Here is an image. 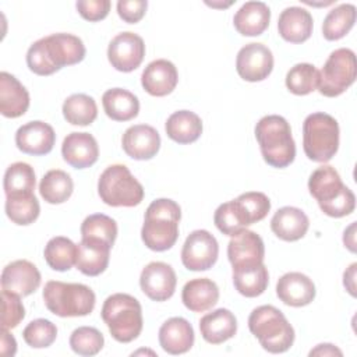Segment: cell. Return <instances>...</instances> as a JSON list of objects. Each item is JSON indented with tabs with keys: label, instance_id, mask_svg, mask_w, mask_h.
Returning <instances> with one entry per match:
<instances>
[{
	"label": "cell",
	"instance_id": "1",
	"mask_svg": "<svg viewBox=\"0 0 357 357\" xmlns=\"http://www.w3.org/2000/svg\"><path fill=\"white\" fill-rule=\"evenodd\" d=\"M84 42L71 33H52L33 42L26 52V64L36 75H52L64 66H73L85 57Z\"/></svg>",
	"mask_w": 357,
	"mask_h": 357
},
{
	"label": "cell",
	"instance_id": "2",
	"mask_svg": "<svg viewBox=\"0 0 357 357\" xmlns=\"http://www.w3.org/2000/svg\"><path fill=\"white\" fill-rule=\"evenodd\" d=\"M181 209L178 204L169 198L155 199L145 212L141 238L152 251L170 250L178 238V223Z\"/></svg>",
	"mask_w": 357,
	"mask_h": 357
},
{
	"label": "cell",
	"instance_id": "3",
	"mask_svg": "<svg viewBox=\"0 0 357 357\" xmlns=\"http://www.w3.org/2000/svg\"><path fill=\"white\" fill-rule=\"evenodd\" d=\"M308 190L321 211L331 218L347 216L356 208L353 191L343 184L339 173L329 165H322L311 173Z\"/></svg>",
	"mask_w": 357,
	"mask_h": 357
},
{
	"label": "cell",
	"instance_id": "4",
	"mask_svg": "<svg viewBox=\"0 0 357 357\" xmlns=\"http://www.w3.org/2000/svg\"><path fill=\"white\" fill-rule=\"evenodd\" d=\"M255 138L264 160L278 169L289 166L296 158V144L287 120L278 114L264 116L255 126Z\"/></svg>",
	"mask_w": 357,
	"mask_h": 357
},
{
	"label": "cell",
	"instance_id": "5",
	"mask_svg": "<svg viewBox=\"0 0 357 357\" xmlns=\"http://www.w3.org/2000/svg\"><path fill=\"white\" fill-rule=\"evenodd\" d=\"M250 332L264 350L278 354L287 351L294 343V329L284 314L273 305H259L248 317Z\"/></svg>",
	"mask_w": 357,
	"mask_h": 357
},
{
	"label": "cell",
	"instance_id": "6",
	"mask_svg": "<svg viewBox=\"0 0 357 357\" xmlns=\"http://www.w3.org/2000/svg\"><path fill=\"white\" fill-rule=\"evenodd\" d=\"M110 335L120 343H130L142 331V308L139 301L126 293L109 296L100 311Z\"/></svg>",
	"mask_w": 357,
	"mask_h": 357
},
{
	"label": "cell",
	"instance_id": "7",
	"mask_svg": "<svg viewBox=\"0 0 357 357\" xmlns=\"http://www.w3.org/2000/svg\"><path fill=\"white\" fill-rule=\"evenodd\" d=\"M46 308L61 318L85 317L95 308V293L82 283H64L49 280L43 287Z\"/></svg>",
	"mask_w": 357,
	"mask_h": 357
},
{
	"label": "cell",
	"instance_id": "8",
	"mask_svg": "<svg viewBox=\"0 0 357 357\" xmlns=\"http://www.w3.org/2000/svg\"><path fill=\"white\" fill-rule=\"evenodd\" d=\"M339 148V124L328 113L317 112L303 123V149L312 162H329Z\"/></svg>",
	"mask_w": 357,
	"mask_h": 357
},
{
	"label": "cell",
	"instance_id": "9",
	"mask_svg": "<svg viewBox=\"0 0 357 357\" xmlns=\"http://www.w3.org/2000/svg\"><path fill=\"white\" fill-rule=\"evenodd\" d=\"M98 194L106 205L131 208L142 202L144 187L127 166L112 165L99 177Z\"/></svg>",
	"mask_w": 357,
	"mask_h": 357
},
{
	"label": "cell",
	"instance_id": "10",
	"mask_svg": "<svg viewBox=\"0 0 357 357\" xmlns=\"http://www.w3.org/2000/svg\"><path fill=\"white\" fill-rule=\"evenodd\" d=\"M357 75L356 54L351 49L340 47L333 50L319 71L318 91L326 98L342 95Z\"/></svg>",
	"mask_w": 357,
	"mask_h": 357
},
{
	"label": "cell",
	"instance_id": "11",
	"mask_svg": "<svg viewBox=\"0 0 357 357\" xmlns=\"http://www.w3.org/2000/svg\"><path fill=\"white\" fill-rule=\"evenodd\" d=\"M219 244L208 230H194L181 248V262L188 271H208L218 261Z\"/></svg>",
	"mask_w": 357,
	"mask_h": 357
},
{
	"label": "cell",
	"instance_id": "12",
	"mask_svg": "<svg viewBox=\"0 0 357 357\" xmlns=\"http://www.w3.org/2000/svg\"><path fill=\"white\" fill-rule=\"evenodd\" d=\"M145 56V43L134 32L116 35L107 47V59L117 71L130 73L139 67Z\"/></svg>",
	"mask_w": 357,
	"mask_h": 357
},
{
	"label": "cell",
	"instance_id": "13",
	"mask_svg": "<svg viewBox=\"0 0 357 357\" xmlns=\"http://www.w3.org/2000/svg\"><path fill=\"white\" fill-rule=\"evenodd\" d=\"M236 70L244 81H262L273 70V54L264 43H248L237 53Z\"/></svg>",
	"mask_w": 357,
	"mask_h": 357
},
{
	"label": "cell",
	"instance_id": "14",
	"mask_svg": "<svg viewBox=\"0 0 357 357\" xmlns=\"http://www.w3.org/2000/svg\"><path fill=\"white\" fill-rule=\"evenodd\" d=\"M177 278L174 269L160 261L149 262L141 272V290L153 301L169 300L176 290Z\"/></svg>",
	"mask_w": 357,
	"mask_h": 357
},
{
	"label": "cell",
	"instance_id": "15",
	"mask_svg": "<svg viewBox=\"0 0 357 357\" xmlns=\"http://www.w3.org/2000/svg\"><path fill=\"white\" fill-rule=\"evenodd\" d=\"M40 284V272L38 268L26 261L17 259L3 268L1 272V289L25 297L32 294Z\"/></svg>",
	"mask_w": 357,
	"mask_h": 357
},
{
	"label": "cell",
	"instance_id": "16",
	"mask_svg": "<svg viewBox=\"0 0 357 357\" xmlns=\"http://www.w3.org/2000/svg\"><path fill=\"white\" fill-rule=\"evenodd\" d=\"M123 151L135 160L152 159L160 148L159 132L148 124L128 127L121 138Z\"/></svg>",
	"mask_w": 357,
	"mask_h": 357
},
{
	"label": "cell",
	"instance_id": "17",
	"mask_svg": "<svg viewBox=\"0 0 357 357\" xmlns=\"http://www.w3.org/2000/svg\"><path fill=\"white\" fill-rule=\"evenodd\" d=\"M56 134L50 124L35 120L21 126L15 132V145L28 155H47L54 145Z\"/></svg>",
	"mask_w": 357,
	"mask_h": 357
},
{
	"label": "cell",
	"instance_id": "18",
	"mask_svg": "<svg viewBox=\"0 0 357 357\" xmlns=\"http://www.w3.org/2000/svg\"><path fill=\"white\" fill-rule=\"evenodd\" d=\"M265 257L262 238L251 230L243 229L231 236L227 245V258L233 268L261 264Z\"/></svg>",
	"mask_w": 357,
	"mask_h": 357
},
{
	"label": "cell",
	"instance_id": "19",
	"mask_svg": "<svg viewBox=\"0 0 357 357\" xmlns=\"http://www.w3.org/2000/svg\"><path fill=\"white\" fill-rule=\"evenodd\" d=\"M276 294L286 305L304 307L315 298V284L301 272H287L278 280Z\"/></svg>",
	"mask_w": 357,
	"mask_h": 357
},
{
	"label": "cell",
	"instance_id": "20",
	"mask_svg": "<svg viewBox=\"0 0 357 357\" xmlns=\"http://www.w3.org/2000/svg\"><path fill=\"white\" fill-rule=\"evenodd\" d=\"M177 82V68L166 59L151 61L141 75L142 88L152 96H166L172 93Z\"/></svg>",
	"mask_w": 357,
	"mask_h": 357
},
{
	"label": "cell",
	"instance_id": "21",
	"mask_svg": "<svg viewBox=\"0 0 357 357\" xmlns=\"http://www.w3.org/2000/svg\"><path fill=\"white\" fill-rule=\"evenodd\" d=\"M63 159L75 169L92 166L99 156V146L89 132H71L61 145Z\"/></svg>",
	"mask_w": 357,
	"mask_h": 357
},
{
	"label": "cell",
	"instance_id": "22",
	"mask_svg": "<svg viewBox=\"0 0 357 357\" xmlns=\"http://www.w3.org/2000/svg\"><path fill=\"white\" fill-rule=\"evenodd\" d=\"M112 245L99 238H81L77 244V269L86 276L103 273L109 265Z\"/></svg>",
	"mask_w": 357,
	"mask_h": 357
},
{
	"label": "cell",
	"instance_id": "23",
	"mask_svg": "<svg viewBox=\"0 0 357 357\" xmlns=\"http://www.w3.org/2000/svg\"><path fill=\"white\" fill-rule=\"evenodd\" d=\"M159 344L169 354L187 353L194 344V329L181 317L169 318L159 329Z\"/></svg>",
	"mask_w": 357,
	"mask_h": 357
},
{
	"label": "cell",
	"instance_id": "24",
	"mask_svg": "<svg viewBox=\"0 0 357 357\" xmlns=\"http://www.w3.org/2000/svg\"><path fill=\"white\" fill-rule=\"evenodd\" d=\"M312 15L303 7L284 8L278 20L279 35L290 43H303L312 33Z\"/></svg>",
	"mask_w": 357,
	"mask_h": 357
},
{
	"label": "cell",
	"instance_id": "25",
	"mask_svg": "<svg viewBox=\"0 0 357 357\" xmlns=\"http://www.w3.org/2000/svg\"><path fill=\"white\" fill-rule=\"evenodd\" d=\"M29 107V93L10 73H0V112L4 117L17 119Z\"/></svg>",
	"mask_w": 357,
	"mask_h": 357
},
{
	"label": "cell",
	"instance_id": "26",
	"mask_svg": "<svg viewBox=\"0 0 357 357\" xmlns=\"http://www.w3.org/2000/svg\"><path fill=\"white\" fill-rule=\"evenodd\" d=\"M310 227L308 216L296 206H283L275 212L271 219V229L284 241H297L303 238Z\"/></svg>",
	"mask_w": 357,
	"mask_h": 357
},
{
	"label": "cell",
	"instance_id": "27",
	"mask_svg": "<svg viewBox=\"0 0 357 357\" xmlns=\"http://www.w3.org/2000/svg\"><path fill=\"white\" fill-rule=\"evenodd\" d=\"M199 331L205 342L211 344H220L236 335L237 319L231 311L218 308L201 318Z\"/></svg>",
	"mask_w": 357,
	"mask_h": 357
},
{
	"label": "cell",
	"instance_id": "28",
	"mask_svg": "<svg viewBox=\"0 0 357 357\" xmlns=\"http://www.w3.org/2000/svg\"><path fill=\"white\" fill-rule=\"evenodd\" d=\"M271 10L262 1H247L234 14L233 24L244 36H258L269 26Z\"/></svg>",
	"mask_w": 357,
	"mask_h": 357
},
{
	"label": "cell",
	"instance_id": "29",
	"mask_svg": "<svg viewBox=\"0 0 357 357\" xmlns=\"http://www.w3.org/2000/svg\"><path fill=\"white\" fill-rule=\"evenodd\" d=\"M183 304L192 312L211 310L219 300L218 284L208 278L188 280L181 291Z\"/></svg>",
	"mask_w": 357,
	"mask_h": 357
},
{
	"label": "cell",
	"instance_id": "30",
	"mask_svg": "<svg viewBox=\"0 0 357 357\" xmlns=\"http://www.w3.org/2000/svg\"><path fill=\"white\" fill-rule=\"evenodd\" d=\"M102 105L106 116L114 121H128L138 116V98L123 88L107 89L102 96Z\"/></svg>",
	"mask_w": 357,
	"mask_h": 357
},
{
	"label": "cell",
	"instance_id": "31",
	"mask_svg": "<svg viewBox=\"0 0 357 357\" xmlns=\"http://www.w3.org/2000/svg\"><path fill=\"white\" fill-rule=\"evenodd\" d=\"M268 283L269 275L264 262L233 268V284L244 297L261 296L266 290Z\"/></svg>",
	"mask_w": 357,
	"mask_h": 357
},
{
	"label": "cell",
	"instance_id": "32",
	"mask_svg": "<svg viewBox=\"0 0 357 357\" xmlns=\"http://www.w3.org/2000/svg\"><path fill=\"white\" fill-rule=\"evenodd\" d=\"M166 134L177 144L195 142L202 134V121L190 110H178L169 116L165 124Z\"/></svg>",
	"mask_w": 357,
	"mask_h": 357
},
{
	"label": "cell",
	"instance_id": "33",
	"mask_svg": "<svg viewBox=\"0 0 357 357\" xmlns=\"http://www.w3.org/2000/svg\"><path fill=\"white\" fill-rule=\"evenodd\" d=\"M40 212L39 201L33 192L6 195V213L8 219L20 226L33 223Z\"/></svg>",
	"mask_w": 357,
	"mask_h": 357
},
{
	"label": "cell",
	"instance_id": "34",
	"mask_svg": "<svg viewBox=\"0 0 357 357\" xmlns=\"http://www.w3.org/2000/svg\"><path fill=\"white\" fill-rule=\"evenodd\" d=\"M356 22V7L353 4H339L332 8L322 24V35L326 40H339L346 36Z\"/></svg>",
	"mask_w": 357,
	"mask_h": 357
},
{
	"label": "cell",
	"instance_id": "35",
	"mask_svg": "<svg viewBox=\"0 0 357 357\" xmlns=\"http://www.w3.org/2000/svg\"><path fill=\"white\" fill-rule=\"evenodd\" d=\"M74 190L73 178L68 173L53 169L49 170L40 180L39 192L47 204H63L66 202Z\"/></svg>",
	"mask_w": 357,
	"mask_h": 357
},
{
	"label": "cell",
	"instance_id": "36",
	"mask_svg": "<svg viewBox=\"0 0 357 357\" xmlns=\"http://www.w3.org/2000/svg\"><path fill=\"white\" fill-rule=\"evenodd\" d=\"M43 257L46 264L59 272H66L75 265L77 261V244L63 236H56L45 245Z\"/></svg>",
	"mask_w": 357,
	"mask_h": 357
},
{
	"label": "cell",
	"instance_id": "37",
	"mask_svg": "<svg viewBox=\"0 0 357 357\" xmlns=\"http://www.w3.org/2000/svg\"><path fill=\"white\" fill-rule=\"evenodd\" d=\"M63 116L73 126H89L98 116V106L92 96L74 93L63 103Z\"/></svg>",
	"mask_w": 357,
	"mask_h": 357
},
{
	"label": "cell",
	"instance_id": "38",
	"mask_svg": "<svg viewBox=\"0 0 357 357\" xmlns=\"http://www.w3.org/2000/svg\"><path fill=\"white\" fill-rule=\"evenodd\" d=\"M36 177L33 167L25 162H15L10 165L4 173L3 188L6 195L33 192Z\"/></svg>",
	"mask_w": 357,
	"mask_h": 357
},
{
	"label": "cell",
	"instance_id": "39",
	"mask_svg": "<svg viewBox=\"0 0 357 357\" xmlns=\"http://www.w3.org/2000/svg\"><path fill=\"white\" fill-rule=\"evenodd\" d=\"M319 71L310 63H298L286 74V86L294 95H308L318 89Z\"/></svg>",
	"mask_w": 357,
	"mask_h": 357
},
{
	"label": "cell",
	"instance_id": "40",
	"mask_svg": "<svg viewBox=\"0 0 357 357\" xmlns=\"http://www.w3.org/2000/svg\"><path fill=\"white\" fill-rule=\"evenodd\" d=\"M82 238H99L113 247L117 237V223L107 215L93 213L84 219L81 225Z\"/></svg>",
	"mask_w": 357,
	"mask_h": 357
},
{
	"label": "cell",
	"instance_id": "41",
	"mask_svg": "<svg viewBox=\"0 0 357 357\" xmlns=\"http://www.w3.org/2000/svg\"><path fill=\"white\" fill-rule=\"evenodd\" d=\"M213 222L219 231L226 236H234L236 233L248 226L236 199L219 205L215 211Z\"/></svg>",
	"mask_w": 357,
	"mask_h": 357
},
{
	"label": "cell",
	"instance_id": "42",
	"mask_svg": "<svg viewBox=\"0 0 357 357\" xmlns=\"http://www.w3.org/2000/svg\"><path fill=\"white\" fill-rule=\"evenodd\" d=\"M105 344L103 335L92 326H79L70 336V347L79 356H95Z\"/></svg>",
	"mask_w": 357,
	"mask_h": 357
},
{
	"label": "cell",
	"instance_id": "43",
	"mask_svg": "<svg viewBox=\"0 0 357 357\" xmlns=\"http://www.w3.org/2000/svg\"><path fill=\"white\" fill-rule=\"evenodd\" d=\"M236 202L238 204L248 226L262 220L271 209L269 198L259 191L244 192L236 198Z\"/></svg>",
	"mask_w": 357,
	"mask_h": 357
},
{
	"label": "cell",
	"instance_id": "44",
	"mask_svg": "<svg viewBox=\"0 0 357 357\" xmlns=\"http://www.w3.org/2000/svg\"><path fill=\"white\" fill-rule=\"evenodd\" d=\"M57 336L56 325L45 318H38L31 321L22 331V337L25 343L33 349L49 347Z\"/></svg>",
	"mask_w": 357,
	"mask_h": 357
},
{
	"label": "cell",
	"instance_id": "45",
	"mask_svg": "<svg viewBox=\"0 0 357 357\" xmlns=\"http://www.w3.org/2000/svg\"><path fill=\"white\" fill-rule=\"evenodd\" d=\"M3 298V312H1V329H13L18 326V324L25 317V308L20 296L8 293L6 290L1 291Z\"/></svg>",
	"mask_w": 357,
	"mask_h": 357
},
{
	"label": "cell",
	"instance_id": "46",
	"mask_svg": "<svg viewBox=\"0 0 357 357\" xmlns=\"http://www.w3.org/2000/svg\"><path fill=\"white\" fill-rule=\"evenodd\" d=\"M75 7L84 20L89 22H96L107 17L110 11V1L109 0H79L75 3Z\"/></svg>",
	"mask_w": 357,
	"mask_h": 357
},
{
	"label": "cell",
	"instance_id": "47",
	"mask_svg": "<svg viewBox=\"0 0 357 357\" xmlns=\"http://www.w3.org/2000/svg\"><path fill=\"white\" fill-rule=\"evenodd\" d=\"M146 7V0H120L117 1V14L123 21L128 24H135L141 21L145 15Z\"/></svg>",
	"mask_w": 357,
	"mask_h": 357
},
{
	"label": "cell",
	"instance_id": "48",
	"mask_svg": "<svg viewBox=\"0 0 357 357\" xmlns=\"http://www.w3.org/2000/svg\"><path fill=\"white\" fill-rule=\"evenodd\" d=\"M0 351L3 356L10 357L17 351V342L13 335L8 333V329H1V347Z\"/></svg>",
	"mask_w": 357,
	"mask_h": 357
},
{
	"label": "cell",
	"instance_id": "49",
	"mask_svg": "<svg viewBox=\"0 0 357 357\" xmlns=\"http://www.w3.org/2000/svg\"><path fill=\"white\" fill-rule=\"evenodd\" d=\"M356 268L357 264L353 262L343 273V284L353 297H356Z\"/></svg>",
	"mask_w": 357,
	"mask_h": 357
},
{
	"label": "cell",
	"instance_id": "50",
	"mask_svg": "<svg viewBox=\"0 0 357 357\" xmlns=\"http://www.w3.org/2000/svg\"><path fill=\"white\" fill-rule=\"evenodd\" d=\"M310 356H339L342 357L343 353L332 343H321L315 349L310 351Z\"/></svg>",
	"mask_w": 357,
	"mask_h": 357
},
{
	"label": "cell",
	"instance_id": "51",
	"mask_svg": "<svg viewBox=\"0 0 357 357\" xmlns=\"http://www.w3.org/2000/svg\"><path fill=\"white\" fill-rule=\"evenodd\" d=\"M354 231H356V222H353L343 234V243L344 245L351 251L356 252V241H354Z\"/></svg>",
	"mask_w": 357,
	"mask_h": 357
}]
</instances>
